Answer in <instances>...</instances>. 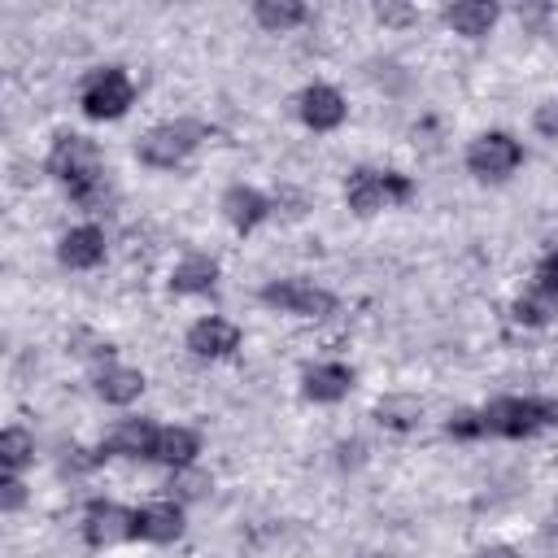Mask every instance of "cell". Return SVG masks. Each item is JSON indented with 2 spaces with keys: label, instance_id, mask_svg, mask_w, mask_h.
Returning a JSON list of instances; mask_svg holds the SVG:
<instances>
[{
  "label": "cell",
  "instance_id": "16",
  "mask_svg": "<svg viewBox=\"0 0 558 558\" xmlns=\"http://www.w3.org/2000/svg\"><path fill=\"white\" fill-rule=\"evenodd\" d=\"M497 17H501V9H497L493 0H458V4L445 9L449 31H453V35H466V39L488 35V31L497 26Z\"/></svg>",
  "mask_w": 558,
  "mask_h": 558
},
{
  "label": "cell",
  "instance_id": "11",
  "mask_svg": "<svg viewBox=\"0 0 558 558\" xmlns=\"http://www.w3.org/2000/svg\"><path fill=\"white\" fill-rule=\"evenodd\" d=\"M187 349L196 353V357H231L235 349H240V327L231 323V318H218V314H205V318H196L192 327H187Z\"/></svg>",
  "mask_w": 558,
  "mask_h": 558
},
{
  "label": "cell",
  "instance_id": "18",
  "mask_svg": "<svg viewBox=\"0 0 558 558\" xmlns=\"http://www.w3.org/2000/svg\"><path fill=\"white\" fill-rule=\"evenodd\" d=\"M144 392V375L135 366H100L96 371V397L109 405H131Z\"/></svg>",
  "mask_w": 558,
  "mask_h": 558
},
{
  "label": "cell",
  "instance_id": "14",
  "mask_svg": "<svg viewBox=\"0 0 558 558\" xmlns=\"http://www.w3.org/2000/svg\"><path fill=\"white\" fill-rule=\"evenodd\" d=\"M349 388H353V366H344V362H314L301 375V392L310 401H323V405L349 397Z\"/></svg>",
  "mask_w": 558,
  "mask_h": 558
},
{
  "label": "cell",
  "instance_id": "5",
  "mask_svg": "<svg viewBox=\"0 0 558 558\" xmlns=\"http://www.w3.org/2000/svg\"><path fill=\"white\" fill-rule=\"evenodd\" d=\"M480 418H484V436H506V440H523L549 427L545 397H497L480 410Z\"/></svg>",
  "mask_w": 558,
  "mask_h": 558
},
{
  "label": "cell",
  "instance_id": "29",
  "mask_svg": "<svg viewBox=\"0 0 558 558\" xmlns=\"http://www.w3.org/2000/svg\"><path fill=\"white\" fill-rule=\"evenodd\" d=\"M375 17H379L384 26H405V22H414L418 13H414L410 4H379V9H375Z\"/></svg>",
  "mask_w": 558,
  "mask_h": 558
},
{
  "label": "cell",
  "instance_id": "3",
  "mask_svg": "<svg viewBox=\"0 0 558 558\" xmlns=\"http://www.w3.org/2000/svg\"><path fill=\"white\" fill-rule=\"evenodd\" d=\"M410 196H414V183L405 174H397V170H371V166H362L344 183V201L362 218H371V214H379L388 205H405Z\"/></svg>",
  "mask_w": 558,
  "mask_h": 558
},
{
  "label": "cell",
  "instance_id": "13",
  "mask_svg": "<svg viewBox=\"0 0 558 558\" xmlns=\"http://www.w3.org/2000/svg\"><path fill=\"white\" fill-rule=\"evenodd\" d=\"M57 257H61V266H70V270H92V266H100V262H105V231L92 227V222L70 227V231L61 235V244H57Z\"/></svg>",
  "mask_w": 558,
  "mask_h": 558
},
{
  "label": "cell",
  "instance_id": "28",
  "mask_svg": "<svg viewBox=\"0 0 558 558\" xmlns=\"http://www.w3.org/2000/svg\"><path fill=\"white\" fill-rule=\"evenodd\" d=\"M532 126H536V131H541L545 140H558V100H545V105L536 109Z\"/></svg>",
  "mask_w": 558,
  "mask_h": 558
},
{
  "label": "cell",
  "instance_id": "26",
  "mask_svg": "<svg viewBox=\"0 0 558 558\" xmlns=\"http://www.w3.org/2000/svg\"><path fill=\"white\" fill-rule=\"evenodd\" d=\"M22 501H26V484H22L17 475H9V471H4V480H0V510H4V514H13Z\"/></svg>",
  "mask_w": 558,
  "mask_h": 558
},
{
  "label": "cell",
  "instance_id": "23",
  "mask_svg": "<svg viewBox=\"0 0 558 558\" xmlns=\"http://www.w3.org/2000/svg\"><path fill=\"white\" fill-rule=\"evenodd\" d=\"M31 458H35V436H31L26 427H4V432H0V466H4L9 475H17Z\"/></svg>",
  "mask_w": 558,
  "mask_h": 558
},
{
  "label": "cell",
  "instance_id": "22",
  "mask_svg": "<svg viewBox=\"0 0 558 558\" xmlns=\"http://www.w3.org/2000/svg\"><path fill=\"white\" fill-rule=\"evenodd\" d=\"M554 314H558V296H549V292L536 288V283L510 305V318H514L519 327H545Z\"/></svg>",
  "mask_w": 558,
  "mask_h": 558
},
{
  "label": "cell",
  "instance_id": "17",
  "mask_svg": "<svg viewBox=\"0 0 558 558\" xmlns=\"http://www.w3.org/2000/svg\"><path fill=\"white\" fill-rule=\"evenodd\" d=\"M153 440H157V427L148 418H126L109 432L105 453H113V458H153Z\"/></svg>",
  "mask_w": 558,
  "mask_h": 558
},
{
  "label": "cell",
  "instance_id": "31",
  "mask_svg": "<svg viewBox=\"0 0 558 558\" xmlns=\"http://www.w3.org/2000/svg\"><path fill=\"white\" fill-rule=\"evenodd\" d=\"M362 558H384V554H362Z\"/></svg>",
  "mask_w": 558,
  "mask_h": 558
},
{
  "label": "cell",
  "instance_id": "8",
  "mask_svg": "<svg viewBox=\"0 0 558 558\" xmlns=\"http://www.w3.org/2000/svg\"><path fill=\"white\" fill-rule=\"evenodd\" d=\"M131 519H135V510H126V506H118V501H92V506L83 510V541H87L92 549L131 541Z\"/></svg>",
  "mask_w": 558,
  "mask_h": 558
},
{
  "label": "cell",
  "instance_id": "24",
  "mask_svg": "<svg viewBox=\"0 0 558 558\" xmlns=\"http://www.w3.org/2000/svg\"><path fill=\"white\" fill-rule=\"evenodd\" d=\"M170 497L174 501H196V497H205L209 493V475L205 471H196V466H174V475H170Z\"/></svg>",
  "mask_w": 558,
  "mask_h": 558
},
{
  "label": "cell",
  "instance_id": "6",
  "mask_svg": "<svg viewBox=\"0 0 558 558\" xmlns=\"http://www.w3.org/2000/svg\"><path fill=\"white\" fill-rule=\"evenodd\" d=\"M523 166V144L510 131H484L466 148V170L480 183H501Z\"/></svg>",
  "mask_w": 558,
  "mask_h": 558
},
{
  "label": "cell",
  "instance_id": "32",
  "mask_svg": "<svg viewBox=\"0 0 558 558\" xmlns=\"http://www.w3.org/2000/svg\"><path fill=\"white\" fill-rule=\"evenodd\" d=\"M554 527H558V519H554Z\"/></svg>",
  "mask_w": 558,
  "mask_h": 558
},
{
  "label": "cell",
  "instance_id": "10",
  "mask_svg": "<svg viewBox=\"0 0 558 558\" xmlns=\"http://www.w3.org/2000/svg\"><path fill=\"white\" fill-rule=\"evenodd\" d=\"M131 536L135 541H153V545H166V541H179L183 536V501H153V506H140L135 519H131Z\"/></svg>",
  "mask_w": 558,
  "mask_h": 558
},
{
  "label": "cell",
  "instance_id": "20",
  "mask_svg": "<svg viewBox=\"0 0 558 558\" xmlns=\"http://www.w3.org/2000/svg\"><path fill=\"white\" fill-rule=\"evenodd\" d=\"M375 423L388 432H410L423 423V401L414 392H388L375 401Z\"/></svg>",
  "mask_w": 558,
  "mask_h": 558
},
{
  "label": "cell",
  "instance_id": "21",
  "mask_svg": "<svg viewBox=\"0 0 558 558\" xmlns=\"http://www.w3.org/2000/svg\"><path fill=\"white\" fill-rule=\"evenodd\" d=\"M253 17H257L262 31L283 35V31L301 26L310 13H305V4H296V0H257V4H253Z\"/></svg>",
  "mask_w": 558,
  "mask_h": 558
},
{
  "label": "cell",
  "instance_id": "9",
  "mask_svg": "<svg viewBox=\"0 0 558 558\" xmlns=\"http://www.w3.org/2000/svg\"><path fill=\"white\" fill-rule=\"evenodd\" d=\"M270 209H275V201H270L266 192L248 187V183H231V187L222 192V218H227L240 235L257 231V227L270 218Z\"/></svg>",
  "mask_w": 558,
  "mask_h": 558
},
{
  "label": "cell",
  "instance_id": "4",
  "mask_svg": "<svg viewBox=\"0 0 558 558\" xmlns=\"http://www.w3.org/2000/svg\"><path fill=\"white\" fill-rule=\"evenodd\" d=\"M78 105L92 122H113L122 118L131 105H135V83L122 65H105V70H92L78 87Z\"/></svg>",
  "mask_w": 558,
  "mask_h": 558
},
{
  "label": "cell",
  "instance_id": "12",
  "mask_svg": "<svg viewBox=\"0 0 558 558\" xmlns=\"http://www.w3.org/2000/svg\"><path fill=\"white\" fill-rule=\"evenodd\" d=\"M296 109H301V122H305L310 131H336V126L344 122V113H349L344 96H340L331 83H310V87L301 92Z\"/></svg>",
  "mask_w": 558,
  "mask_h": 558
},
{
  "label": "cell",
  "instance_id": "30",
  "mask_svg": "<svg viewBox=\"0 0 558 558\" xmlns=\"http://www.w3.org/2000/svg\"><path fill=\"white\" fill-rule=\"evenodd\" d=\"M475 558H519V554H514L510 545H488V549H480Z\"/></svg>",
  "mask_w": 558,
  "mask_h": 558
},
{
  "label": "cell",
  "instance_id": "27",
  "mask_svg": "<svg viewBox=\"0 0 558 558\" xmlns=\"http://www.w3.org/2000/svg\"><path fill=\"white\" fill-rule=\"evenodd\" d=\"M536 288H545L549 296H558V248H549L536 266Z\"/></svg>",
  "mask_w": 558,
  "mask_h": 558
},
{
  "label": "cell",
  "instance_id": "15",
  "mask_svg": "<svg viewBox=\"0 0 558 558\" xmlns=\"http://www.w3.org/2000/svg\"><path fill=\"white\" fill-rule=\"evenodd\" d=\"M218 288V262L205 253H187L174 270H170V292L174 296H205Z\"/></svg>",
  "mask_w": 558,
  "mask_h": 558
},
{
  "label": "cell",
  "instance_id": "2",
  "mask_svg": "<svg viewBox=\"0 0 558 558\" xmlns=\"http://www.w3.org/2000/svg\"><path fill=\"white\" fill-rule=\"evenodd\" d=\"M205 135H209L205 122H196V118H170V122H157L153 131L140 135L135 157L144 166H153V170H174V166H183L201 148Z\"/></svg>",
  "mask_w": 558,
  "mask_h": 558
},
{
  "label": "cell",
  "instance_id": "1",
  "mask_svg": "<svg viewBox=\"0 0 558 558\" xmlns=\"http://www.w3.org/2000/svg\"><path fill=\"white\" fill-rule=\"evenodd\" d=\"M44 166H48V174L70 192L74 205H83V209L105 205V196H109L105 161H100V148H96L87 135H74V131L57 135Z\"/></svg>",
  "mask_w": 558,
  "mask_h": 558
},
{
  "label": "cell",
  "instance_id": "19",
  "mask_svg": "<svg viewBox=\"0 0 558 558\" xmlns=\"http://www.w3.org/2000/svg\"><path fill=\"white\" fill-rule=\"evenodd\" d=\"M196 453H201V436H196L192 427H157L153 462H166V466H192Z\"/></svg>",
  "mask_w": 558,
  "mask_h": 558
},
{
  "label": "cell",
  "instance_id": "25",
  "mask_svg": "<svg viewBox=\"0 0 558 558\" xmlns=\"http://www.w3.org/2000/svg\"><path fill=\"white\" fill-rule=\"evenodd\" d=\"M445 432L458 440H475V436H484V418H480V410H458V414H449Z\"/></svg>",
  "mask_w": 558,
  "mask_h": 558
},
{
  "label": "cell",
  "instance_id": "7",
  "mask_svg": "<svg viewBox=\"0 0 558 558\" xmlns=\"http://www.w3.org/2000/svg\"><path fill=\"white\" fill-rule=\"evenodd\" d=\"M262 305H270L279 314H296V318H331L336 314V296L310 279H270L262 288Z\"/></svg>",
  "mask_w": 558,
  "mask_h": 558
}]
</instances>
